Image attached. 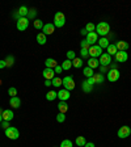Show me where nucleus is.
<instances>
[{
    "mask_svg": "<svg viewBox=\"0 0 131 147\" xmlns=\"http://www.w3.org/2000/svg\"><path fill=\"white\" fill-rule=\"evenodd\" d=\"M85 143H86V140L84 137H81V135H80V137H76V146L77 147H84Z\"/></svg>",
    "mask_w": 131,
    "mask_h": 147,
    "instance_id": "c756f323",
    "label": "nucleus"
},
{
    "mask_svg": "<svg viewBox=\"0 0 131 147\" xmlns=\"http://www.w3.org/2000/svg\"><path fill=\"white\" fill-rule=\"evenodd\" d=\"M107 54L110 55V57H113V55H115L118 53V50H117V47H115V44H110L109 46H107Z\"/></svg>",
    "mask_w": 131,
    "mask_h": 147,
    "instance_id": "393cba45",
    "label": "nucleus"
},
{
    "mask_svg": "<svg viewBox=\"0 0 131 147\" xmlns=\"http://www.w3.org/2000/svg\"><path fill=\"white\" fill-rule=\"evenodd\" d=\"M8 95H9L10 97H16V96H17V89L14 88V87H9V88H8Z\"/></svg>",
    "mask_w": 131,
    "mask_h": 147,
    "instance_id": "e433bc0d",
    "label": "nucleus"
},
{
    "mask_svg": "<svg viewBox=\"0 0 131 147\" xmlns=\"http://www.w3.org/2000/svg\"><path fill=\"white\" fill-rule=\"evenodd\" d=\"M3 122V114H0V123Z\"/></svg>",
    "mask_w": 131,
    "mask_h": 147,
    "instance_id": "864d4df0",
    "label": "nucleus"
},
{
    "mask_svg": "<svg viewBox=\"0 0 131 147\" xmlns=\"http://www.w3.org/2000/svg\"><path fill=\"white\" fill-rule=\"evenodd\" d=\"M42 75H43L45 80H52V79L55 78V71H54V69H47L46 67L43 70V72H42Z\"/></svg>",
    "mask_w": 131,
    "mask_h": 147,
    "instance_id": "9b49d317",
    "label": "nucleus"
},
{
    "mask_svg": "<svg viewBox=\"0 0 131 147\" xmlns=\"http://www.w3.org/2000/svg\"><path fill=\"white\" fill-rule=\"evenodd\" d=\"M37 42L39 45H45L47 42V36H45L43 33H38L37 34Z\"/></svg>",
    "mask_w": 131,
    "mask_h": 147,
    "instance_id": "a878e982",
    "label": "nucleus"
},
{
    "mask_svg": "<svg viewBox=\"0 0 131 147\" xmlns=\"http://www.w3.org/2000/svg\"><path fill=\"white\" fill-rule=\"evenodd\" d=\"M69 97H71L69 91H67V89H64V88H62L60 91H58V99L60 100V101H67Z\"/></svg>",
    "mask_w": 131,
    "mask_h": 147,
    "instance_id": "f8f14e48",
    "label": "nucleus"
},
{
    "mask_svg": "<svg viewBox=\"0 0 131 147\" xmlns=\"http://www.w3.org/2000/svg\"><path fill=\"white\" fill-rule=\"evenodd\" d=\"M59 147H72V142H71L69 139H64L62 143H60Z\"/></svg>",
    "mask_w": 131,
    "mask_h": 147,
    "instance_id": "58836bf2",
    "label": "nucleus"
},
{
    "mask_svg": "<svg viewBox=\"0 0 131 147\" xmlns=\"http://www.w3.org/2000/svg\"><path fill=\"white\" fill-rule=\"evenodd\" d=\"M80 54H81V58H88V57H89L88 49H81V51H80Z\"/></svg>",
    "mask_w": 131,
    "mask_h": 147,
    "instance_id": "79ce46f5",
    "label": "nucleus"
},
{
    "mask_svg": "<svg viewBox=\"0 0 131 147\" xmlns=\"http://www.w3.org/2000/svg\"><path fill=\"white\" fill-rule=\"evenodd\" d=\"M4 61H5V65H7V67H12V66L14 65V57H13V55H8V57L4 59Z\"/></svg>",
    "mask_w": 131,
    "mask_h": 147,
    "instance_id": "473e14b6",
    "label": "nucleus"
},
{
    "mask_svg": "<svg viewBox=\"0 0 131 147\" xmlns=\"http://www.w3.org/2000/svg\"><path fill=\"white\" fill-rule=\"evenodd\" d=\"M60 66H62L63 70H66V71H67V70H69L71 67H72V61H69V59H64V62H63Z\"/></svg>",
    "mask_w": 131,
    "mask_h": 147,
    "instance_id": "2f4dec72",
    "label": "nucleus"
},
{
    "mask_svg": "<svg viewBox=\"0 0 131 147\" xmlns=\"http://www.w3.org/2000/svg\"><path fill=\"white\" fill-rule=\"evenodd\" d=\"M72 67H75V69H81V67H83V59L75 58L72 61Z\"/></svg>",
    "mask_w": 131,
    "mask_h": 147,
    "instance_id": "c85d7f7f",
    "label": "nucleus"
},
{
    "mask_svg": "<svg viewBox=\"0 0 131 147\" xmlns=\"http://www.w3.org/2000/svg\"><path fill=\"white\" fill-rule=\"evenodd\" d=\"M35 16H37V9L35 8H30V9L28 11V20L30 21V20H33V18H35Z\"/></svg>",
    "mask_w": 131,
    "mask_h": 147,
    "instance_id": "7c9ffc66",
    "label": "nucleus"
},
{
    "mask_svg": "<svg viewBox=\"0 0 131 147\" xmlns=\"http://www.w3.org/2000/svg\"><path fill=\"white\" fill-rule=\"evenodd\" d=\"M5 67H7V65H5V61H4V59H1V61H0V70L5 69Z\"/></svg>",
    "mask_w": 131,
    "mask_h": 147,
    "instance_id": "49530a36",
    "label": "nucleus"
},
{
    "mask_svg": "<svg viewBox=\"0 0 131 147\" xmlns=\"http://www.w3.org/2000/svg\"><path fill=\"white\" fill-rule=\"evenodd\" d=\"M83 75L88 79V78H92V76L94 75V72H93V70L90 69V67L86 66V67H84V70H83Z\"/></svg>",
    "mask_w": 131,
    "mask_h": 147,
    "instance_id": "bb28decb",
    "label": "nucleus"
},
{
    "mask_svg": "<svg viewBox=\"0 0 131 147\" xmlns=\"http://www.w3.org/2000/svg\"><path fill=\"white\" fill-rule=\"evenodd\" d=\"M54 71H55V74H62V71H63V69H62V66H56L55 69H54Z\"/></svg>",
    "mask_w": 131,
    "mask_h": 147,
    "instance_id": "c03bdc74",
    "label": "nucleus"
},
{
    "mask_svg": "<svg viewBox=\"0 0 131 147\" xmlns=\"http://www.w3.org/2000/svg\"><path fill=\"white\" fill-rule=\"evenodd\" d=\"M3 112H4L3 109H0V114H3Z\"/></svg>",
    "mask_w": 131,
    "mask_h": 147,
    "instance_id": "5fc2aeb1",
    "label": "nucleus"
},
{
    "mask_svg": "<svg viewBox=\"0 0 131 147\" xmlns=\"http://www.w3.org/2000/svg\"><path fill=\"white\" fill-rule=\"evenodd\" d=\"M80 46H81V49H88V50H89V47H90V45L88 44L86 40H83V41L80 42Z\"/></svg>",
    "mask_w": 131,
    "mask_h": 147,
    "instance_id": "a19ab883",
    "label": "nucleus"
},
{
    "mask_svg": "<svg viewBox=\"0 0 131 147\" xmlns=\"http://www.w3.org/2000/svg\"><path fill=\"white\" fill-rule=\"evenodd\" d=\"M81 88H83V91L85 93H90L92 91H93V86L88 84V83H86V80H84V82L81 83Z\"/></svg>",
    "mask_w": 131,
    "mask_h": 147,
    "instance_id": "5701e85b",
    "label": "nucleus"
},
{
    "mask_svg": "<svg viewBox=\"0 0 131 147\" xmlns=\"http://www.w3.org/2000/svg\"><path fill=\"white\" fill-rule=\"evenodd\" d=\"M56 97H58V92H55V91H48L46 93V100L47 101H54Z\"/></svg>",
    "mask_w": 131,
    "mask_h": 147,
    "instance_id": "b1692460",
    "label": "nucleus"
},
{
    "mask_svg": "<svg viewBox=\"0 0 131 147\" xmlns=\"http://www.w3.org/2000/svg\"><path fill=\"white\" fill-rule=\"evenodd\" d=\"M4 134H5V137H7V138H9V139H13V140L18 139V137H20L18 130L16 129V127H13V126H10V127H8L7 130H4Z\"/></svg>",
    "mask_w": 131,
    "mask_h": 147,
    "instance_id": "7ed1b4c3",
    "label": "nucleus"
},
{
    "mask_svg": "<svg viewBox=\"0 0 131 147\" xmlns=\"http://www.w3.org/2000/svg\"><path fill=\"white\" fill-rule=\"evenodd\" d=\"M66 24V16L63 12H56L54 16V26L55 28H63Z\"/></svg>",
    "mask_w": 131,
    "mask_h": 147,
    "instance_id": "f03ea898",
    "label": "nucleus"
},
{
    "mask_svg": "<svg viewBox=\"0 0 131 147\" xmlns=\"http://www.w3.org/2000/svg\"><path fill=\"white\" fill-rule=\"evenodd\" d=\"M56 121H58L59 123L64 122L66 121V114L64 113H58V114H56Z\"/></svg>",
    "mask_w": 131,
    "mask_h": 147,
    "instance_id": "4c0bfd02",
    "label": "nucleus"
},
{
    "mask_svg": "<svg viewBox=\"0 0 131 147\" xmlns=\"http://www.w3.org/2000/svg\"><path fill=\"white\" fill-rule=\"evenodd\" d=\"M55 32V26H54V24H45L43 25V29H42V33L45 36H50V34H52Z\"/></svg>",
    "mask_w": 131,
    "mask_h": 147,
    "instance_id": "4468645a",
    "label": "nucleus"
},
{
    "mask_svg": "<svg viewBox=\"0 0 131 147\" xmlns=\"http://www.w3.org/2000/svg\"><path fill=\"white\" fill-rule=\"evenodd\" d=\"M100 74H105V72H107V67H105V66H100Z\"/></svg>",
    "mask_w": 131,
    "mask_h": 147,
    "instance_id": "a18cd8bd",
    "label": "nucleus"
},
{
    "mask_svg": "<svg viewBox=\"0 0 131 147\" xmlns=\"http://www.w3.org/2000/svg\"><path fill=\"white\" fill-rule=\"evenodd\" d=\"M17 29L20 32H24V30H26L28 29V26H29V20H28V17H20L17 20Z\"/></svg>",
    "mask_w": 131,
    "mask_h": 147,
    "instance_id": "0eeeda50",
    "label": "nucleus"
},
{
    "mask_svg": "<svg viewBox=\"0 0 131 147\" xmlns=\"http://www.w3.org/2000/svg\"><path fill=\"white\" fill-rule=\"evenodd\" d=\"M9 105L13 108V109H17V108H20V105H21V100H20V97H10V100H9Z\"/></svg>",
    "mask_w": 131,
    "mask_h": 147,
    "instance_id": "f3484780",
    "label": "nucleus"
},
{
    "mask_svg": "<svg viewBox=\"0 0 131 147\" xmlns=\"http://www.w3.org/2000/svg\"><path fill=\"white\" fill-rule=\"evenodd\" d=\"M80 33H81V34H83V36H86V34H88V32H86V29H85V28H83Z\"/></svg>",
    "mask_w": 131,
    "mask_h": 147,
    "instance_id": "3c124183",
    "label": "nucleus"
},
{
    "mask_svg": "<svg viewBox=\"0 0 131 147\" xmlns=\"http://www.w3.org/2000/svg\"><path fill=\"white\" fill-rule=\"evenodd\" d=\"M1 125V129H4V130H7L8 127H10V125H9V122L8 121H3V122L0 123Z\"/></svg>",
    "mask_w": 131,
    "mask_h": 147,
    "instance_id": "37998d69",
    "label": "nucleus"
},
{
    "mask_svg": "<svg viewBox=\"0 0 131 147\" xmlns=\"http://www.w3.org/2000/svg\"><path fill=\"white\" fill-rule=\"evenodd\" d=\"M88 67H90L92 70L97 69V67H100L98 59H96V58H89V59H88Z\"/></svg>",
    "mask_w": 131,
    "mask_h": 147,
    "instance_id": "412c9836",
    "label": "nucleus"
},
{
    "mask_svg": "<svg viewBox=\"0 0 131 147\" xmlns=\"http://www.w3.org/2000/svg\"><path fill=\"white\" fill-rule=\"evenodd\" d=\"M92 78H93V80H94V84H102V83L105 82L103 74H94Z\"/></svg>",
    "mask_w": 131,
    "mask_h": 147,
    "instance_id": "a211bd4d",
    "label": "nucleus"
},
{
    "mask_svg": "<svg viewBox=\"0 0 131 147\" xmlns=\"http://www.w3.org/2000/svg\"><path fill=\"white\" fill-rule=\"evenodd\" d=\"M75 58H76L75 51H72V50H69V51H67V59H69V61H73Z\"/></svg>",
    "mask_w": 131,
    "mask_h": 147,
    "instance_id": "ea45409f",
    "label": "nucleus"
},
{
    "mask_svg": "<svg viewBox=\"0 0 131 147\" xmlns=\"http://www.w3.org/2000/svg\"><path fill=\"white\" fill-rule=\"evenodd\" d=\"M62 86L64 87V89L67 91H72L75 88V82H73L72 76H66V78L62 79Z\"/></svg>",
    "mask_w": 131,
    "mask_h": 147,
    "instance_id": "20e7f679",
    "label": "nucleus"
},
{
    "mask_svg": "<svg viewBox=\"0 0 131 147\" xmlns=\"http://www.w3.org/2000/svg\"><path fill=\"white\" fill-rule=\"evenodd\" d=\"M115 47H117L118 51H127L128 42H126V41H118V42H115Z\"/></svg>",
    "mask_w": 131,
    "mask_h": 147,
    "instance_id": "2eb2a0df",
    "label": "nucleus"
},
{
    "mask_svg": "<svg viewBox=\"0 0 131 147\" xmlns=\"http://www.w3.org/2000/svg\"><path fill=\"white\" fill-rule=\"evenodd\" d=\"M86 41H88V44L90 45V46H93L94 44H97L98 42V36H97L96 32H92V33H88L86 34Z\"/></svg>",
    "mask_w": 131,
    "mask_h": 147,
    "instance_id": "9d476101",
    "label": "nucleus"
},
{
    "mask_svg": "<svg viewBox=\"0 0 131 147\" xmlns=\"http://www.w3.org/2000/svg\"><path fill=\"white\" fill-rule=\"evenodd\" d=\"M13 110H10V109H7V110H4L3 112V121H8V122H10V121L13 120Z\"/></svg>",
    "mask_w": 131,
    "mask_h": 147,
    "instance_id": "dca6fc26",
    "label": "nucleus"
},
{
    "mask_svg": "<svg viewBox=\"0 0 131 147\" xmlns=\"http://www.w3.org/2000/svg\"><path fill=\"white\" fill-rule=\"evenodd\" d=\"M84 147H96V146H94L93 142H86L85 146H84Z\"/></svg>",
    "mask_w": 131,
    "mask_h": 147,
    "instance_id": "09e8293b",
    "label": "nucleus"
},
{
    "mask_svg": "<svg viewBox=\"0 0 131 147\" xmlns=\"http://www.w3.org/2000/svg\"><path fill=\"white\" fill-rule=\"evenodd\" d=\"M28 8L25 7V5H22V7H20L18 8V11H17V13H18V16L20 17H26L28 16Z\"/></svg>",
    "mask_w": 131,
    "mask_h": 147,
    "instance_id": "cd10ccee",
    "label": "nucleus"
},
{
    "mask_svg": "<svg viewBox=\"0 0 131 147\" xmlns=\"http://www.w3.org/2000/svg\"><path fill=\"white\" fill-rule=\"evenodd\" d=\"M58 110L59 113H67V110H68V104H67V101H60V103L58 104Z\"/></svg>",
    "mask_w": 131,
    "mask_h": 147,
    "instance_id": "aec40b11",
    "label": "nucleus"
},
{
    "mask_svg": "<svg viewBox=\"0 0 131 147\" xmlns=\"http://www.w3.org/2000/svg\"><path fill=\"white\" fill-rule=\"evenodd\" d=\"M86 83H88V84H90V86H94V80H93V78H88V79H86Z\"/></svg>",
    "mask_w": 131,
    "mask_h": 147,
    "instance_id": "de8ad7c7",
    "label": "nucleus"
},
{
    "mask_svg": "<svg viewBox=\"0 0 131 147\" xmlns=\"http://www.w3.org/2000/svg\"><path fill=\"white\" fill-rule=\"evenodd\" d=\"M45 66L47 67V69H55L56 66H58V63H56L55 59H52V58H47L45 61Z\"/></svg>",
    "mask_w": 131,
    "mask_h": 147,
    "instance_id": "4be33fe9",
    "label": "nucleus"
},
{
    "mask_svg": "<svg viewBox=\"0 0 131 147\" xmlns=\"http://www.w3.org/2000/svg\"><path fill=\"white\" fill-rule=\"evenodd\" d=\"M114 57H115V61L119 62V63H124V62H127V59H128V54L126 51H118Z\"/></svg>",
    "mask_w": 131,
    "mask_h": 147,
    "instance_id": "ddd939ff",
    "label": "nucleus"
},
{
    "mask_svg": "<svg viewBox=\"0 0 131 147\" xmlns=\"http://www.w3.org/2000/svg\"><path fill=\"white\" fill-rule=\"evenodd\" d=\"M51 86H54L55 88H58V87L62 86V79L58 78V76H55V78L51 80Z\"/></svg>",
    "mask_w": 131,
    "mask_h": 147,
    "instance_id": "72a5a7b5",
    "label": "nucleus"
},
{
    "mask_svg": "<svg viewBox=\"0 0 131 147\" xmlns=\"http://www.w3.org/2000/svg\"><path fill=\"white\" fill-rule=\"evenodd\" d=\"M51 86V80H45V87H50Z\"/></svg>",
    "mask_w": 131,
    "mask_h": 147,
    "instance_id": "603ef678",
    "label": "nucleus"
},
{
    "mask_svg": "<svg viewBox=\"0 0 131 147\" xmlns=\"http://www.w3.org/2000/svg\"><path fill=\"white\" fill-rule=\"evenodd\" d=\"M96 33L97 36H101V37H106L109 33H110V25L105 22V21H101L96 25Z\"/></svg>",
    "mask_w": 131,
    "mask_h": 147,
    "instance_id": "f257e3e1",
    "label": "nucleus"
},
{
    "mask_svg": "<svg viewBox=\"0 0 131 147\" xmlns=\"http://www.w3.org/2000/svg\"><path fill=\"white\" fill-rule=\"evenodd\" d=\"M130 134H131V129L128 126H121L118 129V137L121 138V139L130 137Z\"/></svg>",
    "mask_w": 131,
    "mask_h": 147,
    "instance_id": "6e6552de",
    "label": "nucleus"
},
{
    "mask_svg": "<svg viewBox=\"0 0 131 147\" xmlns=\"http://www.w3.org/2000/svg\"><path fill=\"white\" fill-rule=\"evenodd\" d=\"M34 28L37 29V30H42V29H43V22H42V20L35 18L34 20Z\"/></svg>",
    "mask_w": 131,
    "mask_h": 147,
    "instance_id": "f704fd0d",
    "label": "nucleus"
},
{
    "mask_svg": "<svg viewBox=\"0 0 131 147\" xmlns=\"http://www.w3.org/2000/svg\"><path fill=\"white\" fill-rule=\"evenodd\" d=\"M110 70H118L117 65H115V63H111V65H110Z\"/></svg>",
    "mask_w": 131,
    "mask_h": 147,
    "instance_id": "8fccbe9b",
    "label": "nucleus"
},
{
    "mask_svg": "<svg viewBox=\"0 0 131 147\" xmlns=\"http://www.w3.org/2000/svg\"><path fill=\"white\" fill-rule=\"evenodd\" d=\"M88 53H89L90 58H100L101 54H102V49L98 46V45H93V46H90L89 50H88Z\"/></svg>",
    "mask_w": 131,
    "mask_h": 147,
    "instance_id": "39448f33",
    "label": "nucleus"
},
{
    "mask_svg": "<svg viewBox=\"0 0 131 147\" xmlns=\"http://www.w3.org/2000/svg\"><path fill=\"white\" fill-rule=\"evenodd\" d=\"M98 63H100V66H105V67H107V66L111 65V57L107 53H102L100 57V59H98Z\"/></svg>",
    "mask_w": 131,
    "mask_h": 147,
    "instance_id": "423d86ee",
    "label": "nucleus"
},
{
    "mask_svg": "<svg viewBox=\"0 0 131 147\" xmlns=\"http://www.w3.org/2000/svg\"><path fill=\"white\" fill-rule=\"evenodd\" d=\"M97 45L100 46L101 49H107V46H109V40H107L106 37H101L100 40H98V42H97Z\"/></svg>",
    "mask_w": 131,
    "mask_h": 147,
    "instance_id": "6ab92c4d",
    "label": "nucleus"
},
{
    "mask_svg": "<svg viewBox=\"0 0 131 147\" xmlns=\"http://www.w3.org/2000/svg\"><path fill=\"white\" fill-rule=\"evenodd\" d=\"M85 29L88 33H92V32H96V25L93 24V22H88V24L85 25Z\"/></svg>",
    "mask_w": 131,
    "mask_h": 147,
    "instance_id": "c9c22d12",
    "label": "nucleus"
},
{
    "mask_svg": "<svg viewBox=\"0 0 131 147\" xmlns=\"http://www.w3.org/2000/svg\"><path fill=\"white\" fill-rule=\"evenodd\" d=\"M119 76H121V74H119L118 70H109L107 71V80L111 83L117 82L118 79H119Z\"/></svg>",
    "mask_w": 131,
    "mask_h": 147,
    "instance_id": "1a4fd4ad",
    "label": "nucleus"
}]
</instances>
